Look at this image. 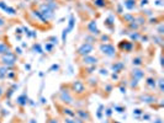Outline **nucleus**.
I'll return each mask as SVG.
<instances>
[{
  "label": "nucleus",
  "mask_w": 164,
  "mask_h": 123,
  "mask_svg": "<svg viewBox=\"0 0 164 123\" xmlns=\"http://www.w3.org/2000/svg\"><path fill=\"white\" fill-rule=\"evenodd\" d=\"M104 25H105L107 28L114 30V27H115V18H114L112 15H110L109 17L105 18V22H104Z\"/></svg>",
  "instance_id": "obj_18"
},
{
  "label": "nucleus",
  "mask_w": 164,
  "mask_h": 123,
  "mask_svg": "<svg viewBox=\"0 0 164 123\" xmlns=\"http://www.w3.org/2000/svg\"><path fill=\"white\" fill-rule=\"evenodd\" d=\"M121 20L124 21V24H130V22L135 21V14H125L121 16Z\"/></svg>",
  "instance_id": "obj_20"
},
{
  "label": "nucleus",
  "mask_w": 164,
  "mask_h": 123,
  "mask_svg": "<svg viewBox=\"0 0 164 123\" xmlns=\"http://www.w3.org/2000/svg\"><path fill=\"white\" fill-rule=\"evenodd\" d=\"M155 5H162V1L161 0H157V1H155Z\"/></svg>",
  "instance_id": "obj_39"
},
{
  "label": "nucleus",
  "mask_w": 164,
  "mask_h": 123,
  "mask_svg": "<svg viewBox=\"0 0 164 123\" xmlns=\"http://www.w3.org/2000/svg\"><path fill=\"white\" fill-rule=\"evenodd\" d=\"M48 1H54V0H44V3H48Z\"/></svg>",
  "instance_id": "obj_40"
},
{
  "label": "nucleus",
  "mask_w": 164,
  "mask_h": 123,
  "mask_svg": "<svg viewBox=\"0 0 164 123\" xmlns=\"http://www.w3.org/2000/svg\"><path fill=\"white\" fill-rule=\"evenodd\" d=\"M144 85H146V87L148 89V90H154V89L157 87V81H155V78L148 76L147 79H146V83H144Z\"/></svg>",
  "instance_id": "obj_15"
},
{
  "label": "nucleus",
  "mask_w": 164,
  "mask_h": 123,
  "mask_svg": "<svg viewBox=\"0 0 164 123\" xmlns=\"http://www.w3.org/2000/svg\"><path fill=\"white\" fill-rule=\"evenodd\" d=\"M64 123H77L74 117H64Z\"/></svg>",
  "instance_id": "obj_30"
},
{
  "label": "nucleus",
  "mask_w": 164,
  "mask_h": 123,
  "mask_svg": "<svg viewBox=\"0 0 164 123\" xmlns=\"http://www.w3.org/2000/svg\"><path fill=\"white\" fill-rule=\"evenodd\" d=\"M114 109H115V111H116V112H120V113H122L124 111H126V107H122V106H120V105H115Z\"/></svg>",
  "instance_id": "obj_29"
},
{
  "label": "nucleus",
  "mask_w": 164,
  "mask_h": 123,
  "mask_svg": "<svg viewBox=\"0 0 164 123\" xmlns=\"http://www.w3.org/2000/svg\"><path fill=\"white\" fill-rule=\"evenodd\" d=\"M46 123H58V121L56 120L54 117H51V116H48V117H47V121H46Z\"/></svg>",
  "instance_id": "obj_31"
},
{
  "label": "nucleus",
  "mask_w": 164,
  "mask_h": 123,
  "mask_svg": "<svg viewBox=\"0 0 164 123\" xmlns=\"http://www.w3.org/2000/svg\"><path fill=\"white\" fill-rule=\"evenodd\" d=\"M132 64L135 66H141L143 65V58L142 57H135L132 59Z\"/></svg>",
  "instance_id": "obj_23"
},
{
  "label": "nucleus",
  "mask_w": 164,
  "mask_h": 123,
  "mask_svg": "<svg viewBox=\"0 0 164 123\" xmlns=\"http://www.w3.org/2000/svg\"><path fill=\"white\" fill-rule=\"evenodd\" d=\"M112 70H114V73H116V74H120L122 70L125 69V64L122 62H120V61H117V62H115V63H112Z\"/></svg>",
  "instance_id": "obj_16"
},
{
  "label": "nucleus",
  "mask_w": 164,
  "mask_h": 123,
  "mask_svg": "<svg viewBox=\"0 0 164 123\" xmlns=\"http://www.w3.org/2000/svg\"><path fill=\"white\" fill-rule=\"evenodd\" d=\"M88 84H89V85H91L93 89H94V86H95V89H96V87H98V85H99V80L96 79L95 76H93V75H91L90 78H89V80H88Z\"/></svg>",
  "instance_id": "obj_22"
},
{
  "label": "nucleus",
  "mask_w": 164,
  "mask_h": 123,
  "mask_svg": "<svg viewBox=\"0 0 164 123\" xmlns=\"http://www.w3.org/2000/svg\"><path fill=\"white\" fill-rule=\"evenodd\" d=\"M17 59L19 57L16 55V53L10 52V53L0 55V64L4 66H14L17 63Z\"/></svg>",
  "instance_id": "obj_5"
},
{
  "label": "nucleus",
  "mask_w": 164,
  "mask_h": 123,
  "mask_svg": "<svg viewBox=\"0 0 164 123\" xmlns=\"http://www.w3.org/2000/svg\"><path fill=\"white\" fill-rule=\"evenodd\" d=\"M157 83H158V89H159V92H161V94H163V83H164V81H163V78H159Z\"/></svg>",
  "instance_id": "obj_28"
},
{
  "label": "nucleus",
  "mask_w": 164,
  "mask_h": 123,
  "mask_svg": "<svg viewBox=\"0 0 164 123\" xmlns=\"http://www.w3.org/2000/svg\"><path fill=\"white\" fill-rule=\"evenodd\" d=\"M106 114H107L109 117L111 116V110H110V109H107V110H106Z\"/></svg>",
  "instance_id": "obj_36"
},
{
  "label": "nucleus",
  "mask_w": 164,
  "mask_h": 123,
  "mask_svg": "<svg viewBox=\"0 0 164 123\" xmlns=\"http://www.w3.org/2000/svg\"><path fill=\"white\" fill-rule=\"evenodd\" d=\"M37 10H38V12L42 15V17L44 18V20H47V21H51L52 18L54 17V11L51 10L44 3L43 4H40L38 9H37Z\"/></svg>",
  "instance_id": "obj_7"
},
{
  "label": "nucleus",
  "mask_w": 164,
  "mask_h": 123,
  "mask_svg": "<svg viewBox=\"0 0 164 123\" xmlns=\"http://www.w3.org/2000/svg\"><path fill=\"white\" fill-rule=\"evenodd\" d=\"M46 42L48 43H51V44H53V46H58L59 42H58V38L56 36H50L48 38L46 39Z\"/></svg>",
  "instance_id": "obj_25"
},
{
  "label": "nucleus",
  "mask_w": 164,
  "mask_h": 123,
  "mask_svg": "<svg viewBox=\"0 0 164 123\" xmlns=\"http://www.w3.org/2000/svg\"><path fill=\"white\" fill-rule=\"evenodd\" d=\"M75 118L77 123H91L93 122V116L89 110L85 109H78L75 110Z\"/></svg>",
  "instance_id": "obj_3"
},
{
  "label": "nucleus",
  "mask_w": 164,
  "mask_h": 123,
  "mask_svg": "<svg viewBox=\"0 0 164 123\" xmlns=\"http://www.w3.org/2000/svg\"><path fill=\"white\" fill-rule=\"evenodd\" d=\"M163 27H164V26H163V24H161V26H159V27H158V33H159V35H163Z\"/></svg>",
  "instance_id": "obj_35"
},
{
  "label": "nucleus",
  "mask_w": 164,
  "mask_h": 123,
  "mask_svg": "<svg viewBox=\"0 0 164 123\" xmlns=\"http://www.w3.org/2000/svg\"><path fill=\"white\" fill-rule=\"evenodd\" d=\"M16 105L20 107L21 110H24V107L27 105V92H26V90L17 97V100H16Z\"/></svg>",
  "instance_id": "obj_12"
},
{
  "label": "nucleus",
  "mask_w": 164,
  "mask_h": 123,
  "mask_svg": "<svg viewBox=\"0 0 164 123\" xmlns=\"http://www.w3.org/2000/svg\"><path fill=\"white\" fill-rule=\"evenodd\" d=\"M109 4H110L109 0H94V5L98 7H101V9L102 7H107Z\"/></svg>",
  "instance_id": "obj_21"
},
{
  "label": "nucleus",
  "mask_w": 164,
  "mask_h": 123,
  "mask_svg": "<svg viewBox=\"0 0 164 123\" xmlns=\"http://www.w3.org/2000/svg\"><path fill=\"white\" fill-rule=\"evenodd\" d=\"M6 26V20L0 15V27H5Z\"/></svg>",
  "instance_id": "obj_32"
},
{
  "label": "nucleus",
  "mask_w": 164,
  "mask_h": 123,
  "mask_svg": "<svg viewBox=\"0 0 164 123\" xmlns=\"http://www.w3.org/2000/svg\"><path fill=\"white\" fill-rule=\"evenodd\" d=\"M99 49L104 55H106V57H109V58L117 57V49L112 43H100Z\"/></svg>",
  "instance_id": "obj_4"
},
{
  "label": "nucleus",
  "mask_w": 164,
  "mask_h": 123,
  "mask_svg": "<svg viewBox=\"0 0 164 123\" xmlns=\"http://www.w3.org/2000/svg\"><path fill=\"white\" fill-rule=\"evenodd\" d=\"M57 97H58L57 102H61L62 105L68 106V107L75 106V102H77L75 99H74V96L70 94V91L64 86V85H62V86H61V90H59Z\"/></svg>",
  "instance_id": "obj_2"
},
{
  "label": "nucleus",
  "mask_w": 164,
  "mask_h": 123,
  "mask_svg": "<svg viewBox=\"0 0 164 123\" xmlns=\"http://www.w3.org/2000/svg\"><path fill=\"white\" fill-rule=\"evenodd\" d=\"M128 84H130V87H131L132 90H138L140 80H137L136 78H133V76L130 75V81H128Z\"/></svg>",
  "instance_id": "obj_19"
},
{
  "label": "nucleus",
  "mask_w": 164,
  "mask_h": 123,
  "mask_svg": "<svg viewBox=\"0 0 164 123\" xmlns=\"http://www.w3.org/2000/svg\"><path fill=\"white\" fill-rule=\"evenodd\" d=\"M138 0H124V6L127 10H133L137 6Z\"/></svg>",
  "instance_id": "obj_17"
},
{
  "label": "nucleus",
  "mask_w": 164,
  "mask_h": 123,
  "mask_svg": "<svg viewBox=\"0 0 164 123\" xmlns=\"http://www.w3.org/2000/svg\"><path fill=\"white\" fill-rule=\"evenodd\" d=\"M4 94H5V90H4V87H3V85L0 84V101L4 99Z\"/></svg>",
  "instance_id": "obj_33"
},
{
  "label": "nucleus",
  "mask_w": 164,
  "mask_h": 123,
  "mask_svg": "<svg viewBox=\"0 0 164 123\" xmlns=\"http://www.w3.org/2000/svg\"><path fill=\"white\" fill-rule=\"evenodd\" d=\"M3 10H4V11H5V12H6V14H10V15H16V14H17V11H16V10H15V9H14V7H10V6H7V5H6L5 7H4V9H3Z\"/></svg>",
  "instance_id": "obj_26"
},
{
  "label": "nucleus",
  "mask_w": 164,
  "mask_h": 123,
  "mask_svg": "<svg viewBox=\"0 0 164 123\" xmlns=\"http://www.w3.org/2000/svg\"><path fill=\"white\" fill-rule=\"evenodd\" d=\"M94 44H90V43H83L81 46H79L75 51V55L77 57H85V55L90 54L93 51H94Z\"/></svg>",
  "instance_id": "obj_6"
},
{
  "label": "nucleus",
  "mask_w": 164,
  "mask_h": 123,
  "mask_svg": "<svg viewBox=\"0 0 164 123\" xmlns=\"http://www.w3.org/2000/svg\"><path fill=\"white\" fill-rule=\"evenodd\" d=\"M63 85L70 91V94L78 99L85 97V92L88 91L85 84L81 80H77V81H73V83H70V84H63Z\"/></svg>",
  "instance_id": "obj_1"
},
{
  "label": "nucleus",
  "mask_w": 164,
  "mask_h": 123,
  "mask_svg": "<svg viewBox=\"0 0 164 123\" xmlns=\"http://www.w3.org/2000/svg\"><path fill=\"white\" fill-rule=\"evenodd\" d=\"M153 123H162V120H161V118H157V120H155Z\"/></svg>",
  "instance_id": "obj_38"
},
{
  "label": "nucleus",
  "mask_w": 164,
  "mask_h": 123,
  "mask_svg": "<svg viewBox=\"0 0 164 123\" xmlns=\"http://www.w3.org/2000/svg\"><path fill=\"white\" fill-rule=\"evenodd\" d=\"M140 102H146V103H155L158 101V97L155 96L152 91H148V92H142L138 97H137Z\"/></svg>",
  "instance_id": "obj_8"
},
{
  "label": "nucleus",
  "mask_w": 164,
  "mask_h": 123,
  "mask_svg": "<svg viewBox=\"0 0 164 123\" xmlns=\"http://www.w3.org/2000/svg\"><path fill=\"white\" fill-rule=\"evenodd\" d=\"M130 75L133 76V78H136L137 80H142L143 78H144V75H146V72L142 70V69H140V68H135V69L131 70Z\"/></svg>",
  "instance_id": "obj_14"
},
{
  "label": "nucleus",
  "mask_w": 164,
  "mask_h": 123,
  "mask_svg": "<svg viewBox=\"0 0 164 123\" xmlns=\"http://www.w3.org/2000/svg\"><path fill=\"white\" fill-rule=\"evenodd\" d=\"M87 31H88V33H90L91 36H99L100 33H101L100 30L98 28V26H96L95 20H91L87 24Z\"/></svg>",
  "instance_id": "obj_11"
},
{
  "label": "nucleus",
  "mask_w": 164,
  "mask_h": 123,
  "mask_svg": "<svg viewBox=\"0 0 164 123\" xmlns=\"http://www.w3.org/2000/svg\"><path fill=\"white\" fill-rule=\"evenodd\" d=\"M143 113V110H140V109H137L133 111V116H137V114H142Z\"/></svg>",
  "instance_id": "obj_34"
},
{
  "label": "nucleus",
  "mask_w": 164,
  "mask_h": 123,
  "mask_svg": "<svg viewBox=\"0 0 164 123\" xmlns=\"http://www.w3.org/2000/svg\"><path fill=\"white\" fill-rule=\"evenodd\" d=\"M117 48H118V51H121V52L131 53L133 51V48H135V43L128 39H122V41H120V43L117 44Z\"/></svg>",
  "instance_id": "obj_9"
},
{
  "label": "nucleus",
  "mask_w": 164,
  "mask_h": 123,
  "mask_svg": "<svg viewBox=\"0 0 164 123\" xmlns=\"http://www.w3.org/2000/svg\"><path fill=\"white\" fill-rule=\"evenodd\" d=\"M10 52H13V47H11V44L7 42V41L0 42V55L10 53Z\"/></svg>",
  "instance_id": "obj_13"
},
{
  "label": "nucleus",
  "mask_w": 164,
  "mask_h": 123,
  "mask_svg": "<svg viewBox=\"0 0 164 123\" xmlns=\"http://www.w3.org/2000/svg\"><path fill=\"white\" fill-rule=\"evenodd\" d=\"M32 49L33 51H37L36 53H38V54H42L43 53V49H42V47H41V44H38V43H35L32 46Z\"/></svg>",
  "instance_id": "obj_27"
},
{
  "label": "nucleus",
  "mask_w": 164,
  "mask_h": 123,
  "mask_svg": "<svg viewBox=\"0 0 164 123\" xmlns=\"http://www.w3.org/2000/svg\"><path fill=\"white\" fill-rule=\"evenodd\" d=\"M74 24H75V18H74V15H70V18H69V24H68V27L65 30L68 31V33L72 31L73 27H74Z\"/></svg>",
  "instance_id": "obj_24"
},
{
  "label": "nucleus",
  "mask_w": 164,
  "mask_h": 123,
  "mask_svg": "<svg viewBox=\"0 0 164 123\" xmlns=\"http://www.w3.org/2000/svg\"><path fill=\"white\" fill-rule=\"evenodd\" d=\"M147 4H148V0H142V4H141V5H147Z\"/></svg>",
  "instance_id": "obj_37"
},
{
  "label": "nucleus",
  "mask_w": 164,
  "mask_h": 123,
  "mask_svg": "<svg viewBox=\"0 0 164 123\" xmlns=\"http://www.w3.org/2000/svg\"><path fill=\"white\" fill-rule=\"evenodd\" d=\"M99 62H100V58L95 57V55H90V54L85 55V57H81V59H80L81 65H96Z\"/></svg>",
  "instance_id": "obj_10"
}]
</instances>
